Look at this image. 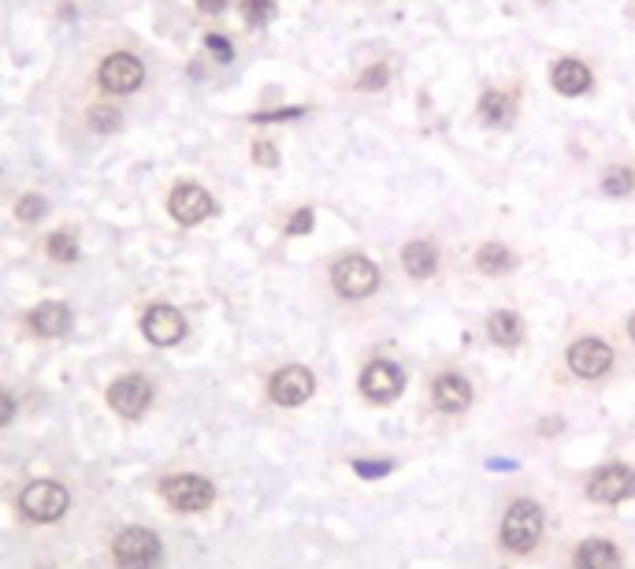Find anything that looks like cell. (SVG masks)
Segmentation results:
<instances>
[{"label": "cell", "mask_w": 635, "mask_h": 569, "mask_svg": "<svg viewBox=\"0 0 635 569\" xmlns=\"http://www.w3.org/2000/svg\"><path fill=\"white\" fill-rule=\"evenodd\" d=\"M543 536V506L532 499H517L502 517V547L513 555H528Z\"/></svg>", "instance_id": "cell-1"}, {"label": "cell", "mask_w": 635, "mask_h": 569, "mask_svg": "<svg viewBox=\"0 0 635 569\" xmlns=\"http://www.w3.org/2000/svg\"><path fill=\"white\" fill-rule=\"evenodd\" d=\"M331 283H335V291L342 294V298L361 302L368 294H376L379 265L376 261H368V257H361V253H346V257L331 268Z\"/></svg>", "instance_id": "cell-2"}, {"label": "cell", "mask_w": 635, "mask_h": 569, "mask_svg": "<svg viewBox=\"0 0 635 569\" xmlns=\"http://www.w3.org/2000/svg\"><path fill=\"white\" fill-rule=\"evenodd\" d=\"M160 495H164V503L182 510V514H201V510L212 506L216 488L205 477H197V473H179V477H168L160 484Z\"/></svg>", "instance_id": "cell-3"}, {"label": "cell", "mask_w": 635, "mask_h": 569, "mask_svg": "<svg viewBox=\"0 0 635 569\" xmlns=\"http://www.w3.org/2000/svg\"><path fill=\"white\" fill-rule=\"evenodd\" d=\"M19 506H23V514L30 521H60L67 514V506H71V495H67L64 484H56V480H38V484H30V488L19 495Z\"/></svg>", "instance_id": "cell-4"}, {"label": "cell", "mask_w": 635, "mask_h": 569, "mask_svg": "<svg viewBox=\"0 0 635 569\" xmlns=\"http://www.w3.org/2000/svg\"><path fill=\"white\" fill-rule=\"evenodd\" d=\"M119 569H153L160 562V540L149 529H123L112 543Z\"/></svg>", "instance_id": "cell-5"}, {"label": "cell", "mask_w": 635, "mask_h": 569, "mask_svg": "<svg viewBox=\"0 0 635 569\" xmlns=\"http://www.w3.org/2000/svg\"><path fill=\"white\" fill-rule=\"evenodd\" d=\"M565 361H569V369L576 372L580 380H598V376H606V372L613 369V346L595 339V335H587V339H576V343L569 346Z\"/></svg>", "instance_id": "cell-6"}, {"label": "cell", "mask_w": 635, "mask_h": 569, "mask_svg": "<svg viewBox=\"0 0 635 569\" xmlns=\"http://www.w3.org/2000/svg\"><path fill=\"white\" fill-rule=\"evenodd\" d=\"M153 402V384L145 376H119L116 384L108 387V406L127 417V421H138Z\"/></svg>", "instance_id": "cell-7"}, {"label": "cell", "mask_w": 635, "mask_h": 569, "mask_svg": "<svg viewBox=\"0 0 635 569\" xmlns=\"http://www.w3.org/2000/svg\"><path fill=\"white\" fill-rule=\"evenodd\" d=\"M168 212L175 216V220H179L182 227H194V224H201V220H208V216L216 212V201H212V194H208L205 186L179 183L175 190H171Z\"/></svg>", "instance_id": "cell-8"}, {"label": "cell", "mask_w": 635, "mask_h": 569, "mask_svg": "<svg viewBox=\"0 0 635 569\" xmlns=\"http://www.w3.org/2000/svg\"><path fill=\"white\" fill-rule=\"evenodd\" d=\"M635 495V473L628 465H606V469H598L595 477L587 480V499L591 503H602V506H613Z\"/></svg>", "instance_id": "cell-9"}, {"label": "cell", "mask_w": 635, "mask_h": 569, "mask_svg": "<svg viewBox=\"0 0 635 569\" xmlns=\"http://www.w3.org/2000/svg\"><path fill=\"white\" fill-rule=\"evenodd\" d=\"M312 391H316V376L305 365H286V369L275 372L272 384H268V395L279 406H301V402L312 398Z\"/></svg>", "instance_id": "cell-10"}, {"label": "cell", "mask_w": 635, "mask_h": 569, "mask_svg": "<svg viewBox=\"0 0 635 569\" xmlns=\"http://www.w3.org/2000/svg\"><path fill=\"white\" fill-rule=\"evenodd\" d=\"M145 82V67L134 53H112L101 60V86L108 93H134Z\"/></svg>", "instance_id": "cell-11"}, {"label": "cell", "mask_w": 635, "mask_h": 569, "mask_svg": "<svg viewBox=\"0 0 635 569\" xmlns=\"http://www.w3.org/2000/svg\"><path fill=\"white\" fill-rule=\"evenodd\" d=\"M402 387H405L402 369L390 365V361H372V365L361 372V391L364 398H372V402H394V398L402 395Z\"/></svg>", "instance_id": "cell-12"}, {"label": "cell", "mask_w": 635, "mask_h": 569, "mask_svg": "<svg viewBox=\"0 0 635 569\" xmlns=\"http://www.w3.org/2000/svg\"><path fill=\"white\" fill-rule=\"evenodd\" d=\"M142 331L153 346H175L186 335V320L175 305H153L142 317Z\"/></svg>", "instance_id": "cell-13"}, {"label": "cell", "mask_w": 635, "mask_h": 569, "mask_svg": "<svg viewBox=\"0 0 635 569\" xmlns=\"http://www.w3.org/2000/svg\"><path fill=\"white\" fill-rule=\"evenodd\" d=\"M550 86L561 93V97H584L595 79H591V67L584 60H576V56H561L558 64L550 67Z\"/></svg>", "instance_id": "cell-14"}, {"label": "cell", "mask_w": 635, "mask_h": 569, "mask_svg": "<svg viewBox=\"0 0 635 569\" xmlns=\"http://www.w3.org/2000/svg\"><path fill=\"white\" fill-rule=\"evenodd\" d=\"M431 398L442 413H465L472 406V384L457 372H442L439 380L431 384Z\"/></svg>", "instance_id": "cell-15"}, {"label": "cell", "mask_w": 635, "mask_h": 569, "mask_svg": "<svg viewBox=\"0 0 635 569\" xmlns=\"http://www.w3.org/2000/svg\"><path fill=\"white\" fill-rule=\"evenodd\" d=\"M30 331L41 335V339H56V335H67L71 331V309L64 302H41L30 317H26Z\"/></svg>", "instance_id": "cell-16"}, {"label": "cell", "mask_w": 635, "mask_h": 569, "mask_svg": "<svg viewBox=\"0 0 635 569\" xmlns=\"http://www.w3.org/2000/svg\"><path fill=\"white\" fill-rule=\"evenodd\" d=\"M520 112V97L509 90H483L480 97V120L487 127H509Z\"/></svg>", "instance_id": "cell-17"}, {"label": "cell", "mask_w": 635, "mask_h": 569, "mask_svg": "<svg viewBox=\"0 0 635 569\" xmlns=\"http://www.w3.org/2000/svg\"><path fill=\"white\" fill-rule=\"evenodd\" d=\"M402 268L409 272L413 279H428L439 272V250H435V242L428 239H413L405 242L402 250Z\"/></svg>", "instance_id": "cell-18"}, {"label": "cell", "mask_w": 635, "mask_h": 569, "mask_svg": "<svg viewBox=\"0 0 635 569\" xmlns=\"http://www.w3.org/2000/svg\"><path fill=\"white\" fill-rule=\"evenodd\" d=\"M576 569H621V551L610 540H584L576 551Z\"/></svg>", "instance_id": "cell-19"}, {"label": "cell", "mask_w": 635, "mask_h": 569, "mask_svg": "<svg viewBox=\"0 0 635 569\" xmlns=\"http://www.w3.org/2000/svg\"><path fill=\"white\" fill-rule=\"evenodd\" d=\"M487 335H491L494 346H517L524 339V320L513 313V309H494L487 317Z\"/></svg>", "instance_id": "cell-20"}, {"label": "cell", "mask_w": 635, "mask_h": 569, "mask_svg": "<svg viewBox=\"0 0 635 569\" xmlns=\"http://www.w3.org/2000/svg\"><path fill=\"white\" fill-rule=\"evenodd\" d=\"M476 268H480L483 276H509L517 268V257L502 242H483L480 250H476Z\"/></svg>", "instance_id": "cell-21"}, {"label": "cell", "mask_w": 635, "mask_h": 569, "mask_svg": "<svg viewBox=\"0 0 635 569\" xmlns=\"http://www.w3.org/2000/svg\"><path fill=\"white\" fill-rule=\"evenodd\" d=\"M602 190L610 194V198H628L635 190V168L632 164H610L606 172H602Z\"/></svg>", "instance_id": "cell-22"}, {"label": "cell", "mask_w": 635, "mask_h": 569, "mask_svg": "<svg viewBox=\"0 0 635 569\" xmlns=\"http://www.w3.org/2000/svg\"><path fill=\"white\" fill-rule=\"evenodd\" d=\"M49 257L52 261H64V265H75L78 261V242L71 231H56L49 235Z\"/></svg>", "instance_id": "cell-23"}, {"label": "cell", "mask_w": 635, "mask_h": 569, "mask_svg": "<svg viewBox=\"0 0 635 569\" xmlns=\"http://www.w3.org/2000/svg\"><path fill=\"white\" fill-rule=\"evenodd\" d=\"M242 15L249 27H264L275 15V0H242Z\"/></svg>", "instance_id": "cell-24"}, {"label": "cell", "mask_w": 635, "mask_h": 569, "mask_svg": "<svg viewBox=\"0 0 635 569\" xmlns=\"http://www.w3.org/2000/svg\"><path fill=\"white\" fill-rule=\"evenodd\" d=\"M387 82H390V64H372L361 79H357V86H361V90H383Z\"/></svg>", "instance_id": "cell-25"}, {"label": "cell", "mask_w": 635, "mask_h": 569, "mask_svg": "<svg viewBox=\"0 0 635 569\" xmlns=\"http://www.w3.org/2000/svg\"><path fill=\"white\" fill-rule=\"evenodd\" d=\"M15 216H19V220H26V224L41 220V216H45V198H38V194H26V198L15 205Z\"/></svg>", "instance_id": "cell-26"}, {"label": "cell", "mask_w": 635, "mask_h": 569, "mask_svg": "<svg viewBox=\"0 0 635 569\" xmlns=\"http://www.w3.org/2000/svg\"><path fill=\"white\" fill-rule=\"evenodd\" d=\"M205 45L212 49V56H216V60H223V64H231V60H234L231 41L223 38V34H205Z\"/></svg>", "instance_id": "cell-27"}, {"label": "cell", "mask_w": 635, "mask_h": 569, "mask_svg": "<svg viewBox=\"0 0 635 569\" xmlns=\"http://www.w3.org/2000/svg\"><path fill=\"white\" fill-rule=\"evenodd\" d=\"M90 120H93V127H97V131H116V127H119V112H116V108H93Z\"/></svg>", "instance_id": "cell-28"}, {"label": "cell", "mask_w": 635, "mask_h": 569, "mask_svg": "<svg viewBox=\"0 0 635 569\" xmlns=\"http://www.w3.org/2000/svg\"><path fill=\"white\" fill-rule=\"evenodd\" d=\"M312 231V209H298L286 224V235H309Z\"/></svg>", "instance_id": "cell-29"}, {"label": "cell", "mask_w": 635, "mask_h": 569, "mask_svg": "<svg viewBox=\"0 0 635 569\" xmlns=\"http://www.w3.org/2000/svg\"><path fill=\"white\" fill-rule=\"evenodd\" d=\"M253 153H257V164H264V168L279 164V153H275L272 142H257V146H253Z\"/></svg>", "instance_id": "cell-30"}, {"label": "cell", "mask_w": 635, "mask_h": 569, "mask_svg": "<svg viewBox=\"0 0 635 569\" xmlns=\"http://www.w3.org/2000/svg\"><path fill=\"white\" fill-rule=\"evenodd\" d=\"M305 108H279V112H260L257 120L260 123H268V120H298Z\"/></svg>", "instance_id": "cell-31"}, {"label": "cell", "mask_w": 635, "mask_h": 569, "mask_svg": "<svg viewBox=\"0 0 635 569\" xmlns=\"http://www.w3.org/2000/svg\"><path fill=\"white\" fill-rule=\"evenodd\" d=\"M15 417V402H12V395H4V391H0V428H4V424L12 421Z\"/></svg>", "instance_id": "cell-32"}, {"label": "cell", "mask_w": 635, "mask_h": 569, "mask_svg": "<svg viewBox=\"0 0 635 569\" xmlns=\"http://www.w3.org/2000/svg\"><path fill=\"white\" fill-rule=\"evenodd\" d=\"M227 4H231V0H197V8H201V12H208V15H220Z\"/></svg>", "instance_id": "cell-33"}, {"label": "cell", "mask_w": 635, "mask_h": 569, "mask_svg": "<svg viewBox=\"0 0 635 569\" xmlns=\"http://www.w3.org/2000/svg\"><path fill=\"white\" fill-rule=\"evenodd\" d=\"M628 335H632V343H635V313H632V320H628Z\"/></svg>", "instance_id": "cell-34"}]
</instances>
